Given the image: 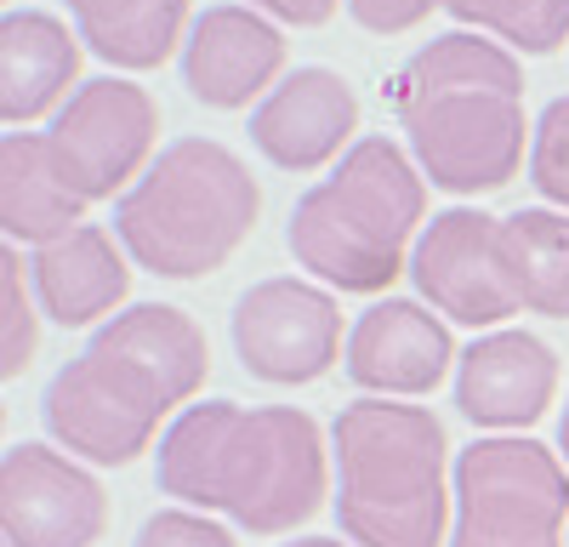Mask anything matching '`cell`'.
Instances as JSON below:
<instances>
[{
	"mask_svg": "<svg viewBox=\"0 0 569 547\" xmlns=\"http://www.w3.org/2000/svg\"><path fill=\"white\" fill-rule=\"evenodd\" d=\"M211 377L206 331L171 302H131L46 382L40 417L52 439L98 468H126L149 450L160 422Z\"/></svg>",
	"mask_w": 569,
	"mask_h": 547,
	"instance_id": "1",
	"label": "cell"
},
{
	"mask_svg": "<svg viewBox=\"0 0 569 547\" xmlns=\"http://www.w3.org/2000/svg\"><path fill=\"white\" fill-rule=\"evenodd\" d=\"M160 490L251 536H291L330 496V445L297 405H188L160 439Z\"/></svg>",
	"mask_w": 569,
	"mask_h": 547,
	"instance_id": "2",
	"label": "cell"
},
{
	"mask_svg": "<svg viewBox=\"0 0 569 547\" xmlns=\"http://www.w3.org/2000/svg\"><path fill=\"white\" fill-rule=\"evenodd\" d=\"M388 103L421 177L456 200L507 189L525 166V143H536L518 52L472 29L427 40L388 80Z\"/></svg>",
	"mask_w": 569,
	"mask_h": 547,
	"instance_id": "3",
	"label": "cell"
},
{
	"mask_svg": "<svg viewBox=\"0 0 569 547\" xmlns=\"http://www.w3.org/2000/svg\"><path fill=\"white\" fill-rule=\"evenodd\" d=\"M337 519L353 547H445L456 519V468L445 422L427 405L353 399L330 428Z\"/></svg>",
	"mask_w": 569,
	"mask_h": 547,
	"instance_id": "4",
	"label": "cell"
},
{
	"mask_svg": "<svg viewBox=\"0 0 569 547\" xmlns=\"http://www.w3.org/2000/svg\"><path fill=\"white\" fill-rule=\"evenodd\" d=\"M427 222V177L393 137H359L325 182L297 200L284 246L325 291L382 297L410 274Z\"/></svg>",
	"mask_w": 569,
	"mask_h": 547,
	"instance_id": "5",
	"label": "cell"
},
{
	"mask_svg": "<svg viewBox=\"0 0 569 547\" xmlns=\"http://www.w3.org/2000/svg\"><path fill=\"white\" fill-rule=\"evenodd\" d=\"M262 182L217 137H177L114 206L126 257L154 280H206L251 240Z\"/></svg>",
	"mask_w": 569,
	"mask_h": 547,
	"instance_id": "6",
	"label": "cell"
},
{
	"mask_svg": "<svg viewBox=\"0 0 569 547\" xmlns=\"http://www.w3.org/2000/svg\"><path fill=\"white\" fill-rule=\"evenodd\" d=\"M569 463L541 439L490 434L456 456L450 547H563Z\"/></svg>",
	"mask_w": 569,
	"mask_h": 547,
	"instance_id": "7",
	"label": "cell"
},
{
	"mask_svg": "<svg viewBox=\"0 0 569 547\" xmlns=\"http://www.w3.org/2000/svg\"><path fill=\"white\" fill-rule=\"evenodd\" d=\"M63 177L74 182V195L86 206L131 195L137 177L149 171L160 155V103L126 74H103L86 80L74 98L63 103V115L46 131Z\"/></svg>",
	"mask_w": 569,
	"mask_h": 547,
	"instance_id": "8",
	"label": "cell"
},
{
	"mask_svg": "<svg viewBox=\"0 0 569 547\" xmlns=\"http://www.w3.org/2000/svg\"><path fill=\"white\" fill-rule=\"evenodd\" d=\"M233 354H240L246 377L257 382H273V388L319 382L337 359H348L337 291L297 280V274L251 286L233 302Z\"/></svg>",
	"mask_w": 569,
	"mask_h": 547,
	"instance_id": "9",
	"label": "cell"
},
{
	"mask_svg": "<svg viewBox=\"0 0 569 547\" xmlns=\"http://www.w3.org/2000/svg\"><path fill=\"white\" fill-rule=\"evenodd\" d=\"M410 280L433 314L472 331H501L512 314H525L501 268V217L472 206H450L421 228Z\"/></svg>",
	"mask_w": 569,
	"mask_h": 547,
	"instance_id": "10",
	"label": "cell"
},
{
	"mask_svg": "<svg viewBox=\"0 0 569 547\" xmlns=\"http://www.w3.org/2000/svg\"><path fill=\"white\" fill-rule=\"evenodd\" d=\"M0 530H7V547H98L109 530V490L91 468L52 445H7Z\"/></svg>",
	"mask_w": 569,
	"mask_h": 547,
	"instance_id": "11",
	"label": "cell"
},
{
	"mask_svg": "<svg viewBox=\"0 0 569 547\" xmlns=\"http://www.w3.org/2000/svg\"><path fill=\"white\" fill-rule=\"evenodd\" d=\"M450 326L410 297L370 302L348 331V382L370 399H421L433 394L456 365Z\"/></svg>",
	"mask_w": 569,
	"mask_h": 547,
	"instance_id": "12",
	"label": "cell"
},
{
	"mask_svg": "<svg viewBox=\"0 0 569 547\" xmlns=\"http://www.w3.org/2000/svg\"><path fill=\"white\" fill-rule=\"evenodd\" d=\"M353 131H359V98L325 63L291 69L251 109V143L279 171H319L342 160L353 149Z\"/></svg>",
	"mask_w": 569,
	"mask_h": 547,
	"instance_id": "13",
	"label": "cell"
},
{
	"mask_svg": "<svg viewBox=\"0 0 569 547\" xmlns=\"http://www.w3.org/2000/svg\"><path fill=\"white\" fill-rule=\"evenodd\" d=\"M558 399V354L536 331H485L456 359V410L472 428L525 434Z\"/></svg>",
	"mask_w": 569,
	"mask_h": 547,
	"instance_id": "14",
	"label": "cell"
},
{
	"mask_svg": "<svg viewBox=\"0 0 569 547\" xmlns=\"http://www.w3.org/2000/svg\"><path fill=\"white\" fill-rule=\"evenodd\" d=\"M284 74V34L273 18L240 7H206L182 46V86L206 109H251Z\"/></svg>",
	"mask_w": 569,
	"mask_h": 547,
	"instance_id": "15",
	"label": "cell"
},
{
	"mask_svg": "<svg viewBox=\"0 0 569 547\" xmlns=\"http://www.w3.org/2000/svg\"><path fill=\"white\" fill-rule=\"evenodd\" d=\"M34 302L46 319H58L63 331H80V326H109L114 314H126V297H131V257L120 246V235L98 222H80L74 235L40 246L34 262Z\"/></svg>",
	"mask_w": 569,
	"mask_h": 547,
	"instance_id": "16",
	"label": "cell"
},
{
	"mask_svg": "<svg viewBox=\"0 0 569 547\" xmlns=\"http://www.w3.org/2000/svg\"><path fill=\"white\" fill-rule=\"evenodd\" d=\"M80 80V34L58 12L12 7L0 18V120L12 131L63 115Z\"/></svg>",
	"mask_w": 569,
	"mask_h": 547,
	"instance_id": "17",
	"label": "cell"
},
{
	"mask_svg": "<svg viewBox=\"0 0 569 547\" xmlns=\"http://www.w3.org/2000/svg\"><path fill=\"white\" fill-rule=\"evenodd\" d=\"M86 222V200L63 177L46 131H7L0 143V228L12 246H52Z\"/></svg>",
	"mask_w": 569,
	"mask_h": 547,
	"instance_id": "18",
	"label": "cell"
},
{
	"mask_svg": "<svg viewBox=\"0 0 569 547\" xmlns=\"http://www.w3.org/2000/svg\"><path fill=\"white\" fill-rule=\"evenodd\" d=\"M74 34L91 58L120 74L160 69L177 46H188V0H63Z\"/></svg>",
	"mask_w": 569,
	"mask_h": 547,
	"instance_id": "19",
	"label": "cell"
},
{
	"mask_svg": "<svg viewBox=\"0 0 569 547\" xmlns=\"http://www.w3.org/2000/svg\"><path fill=\"white\" fill-rule=\"evenodd\" d=\"M501 268L525 314L569 319V211L530 206L501 217Z\"/></svg>",
	"mask_w": 569,
	"mask_h": 547,
	"instance_id": "20",
	"label": "cell"
},
{
	"mask_svg": "<svg viewBox=\"0 0 569 547\" xmlns=\"http://www.w3.org/2000/svg\"><path fill=\"white\" fill-rule=\"evenodd\" d=\"M439 12L479 34H496L507 52L525 58H547L569 40V0H439Z\"/></svg>",
	"mask_w": 569,
	"mask_h": 547,
	"instance_id": "21",
	"label": "cell"
},
{
	"mask_svg": "<svg viewBox=\"0 0 569 547\" xmlns=\"http://www.w3.org/2000/svg\"><path fill=\"white\" fill-rule=\"evenodd\" d=\"M34 342H40V314L23 291V262H18V246L0 251V377H23L29 359H34Z\"/></svg>",
	"mask_w": 569,
	"mask_h": 547,
	"instance_id": "22",
	"label": "cell"
},
{
	"mask_svg": "<svg viewBox=\"0 0 569 547\" xmlns=\"http://www.w3.org/2000/svg\"><path fill=\"white\" fill-rule=\"evenodd\" d=\"M530 182L536 195L558 211H569V98H552L536 120L530 143Z\"/></svg>",
	"mask_w": 569,
	"mask_h": 547,
	"instance_id": "23",
	"label": "cell"
},
{
	"mask_svg": "<svg viewBox=\"0 0 569 547\" xmlns=\"http://www.w3.org/2000/svg\"><path fill=\"white\" fill-rule=\"evenodd\" d=\"M131 547H240V536L200 508H160L142 519Z\"/></svg>",
	"mask_w": 569,
	"mask_h": 547,
	"instance_id": "24",
	"label": "cell"
},
{
	"mask_svg": "<svg viewBox=\"0 0 569 547\" xmlns=\"http://www.w3.org/2000/svg\"><path fill=\"white\" fill-rule=\"evenodd\" d=\"M433 7L439 0H348L353 23L370 29V34H410L433 18Z\"/></svg>",
	"mask_w": 569,
	"mask_h": 547,
	"instance_id": "25",
	"label": "cell"
},
{
	"mask_svg": "<svg viewBox=\"0 0 569 547\" xmlns=\"http://www.w3.org/2000/svg\"><path fill=\"white\" fill-rule=\"evenodd\" d=\"M251 12H262V18H273V23H297V29H319V23H330L337 18V7L342 0H246Z\"/></svg>",
	"mask_w": 569,
	"mask_h": 547,
	"instance_id": "26",
	"label": "cell"
},
{
	"mask_svg": "<svg viewBox=\"0 0 569 547\" xmlns=\"http://www.w3.org/2000/svg\"><path fill=\"white\" fill-rule=\"evenodd\" d=\"M284 547H353L342 536H302V541H284Z\"/></svg>",
	"mask_w": 569,
	"mask_h": 547,
	"instance_id": "27",
	"label": "cell"
},
{
	"mask_svg": "<svg viewBox=\"0 0 569 547\" xmlns=\"http://www.w3.org/2000/svg\"><path fill=\"white\" fill-rule=\"evenodd\" d=\"M558 456L569 463V405H563V422H558Z\"/></svg>",
	"mask_w": 569,
	"mask_h": 547,
	"instance_id": "28",
	"label": "cell"
}]
</instances>
